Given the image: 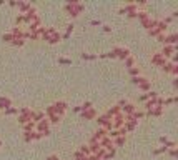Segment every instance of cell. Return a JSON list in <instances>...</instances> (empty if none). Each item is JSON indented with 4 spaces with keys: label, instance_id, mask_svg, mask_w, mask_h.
Returning a JSON list of instances; mask_svg holds the SVG:
<instances>
[{
    "label": "cell",
    "instance_id": "obj_22",
    "mask_svg": "<svg viewBox=\"0 0 178 160\" xmlns=\"http://www.w3.org/2000/svg\"><path fill=\"white\" fill-rule=\"evenodd\" d=\"M12 35H14V37H17V39H22V35H23V32L22 30H20V27H14V28H12Z\"/></svg>",
    "mask_w": 178,
    "mask_h": 160
},
{
    "label": "cell",
    "instance_id": "obj_23",
    "mask_svg": "<svg viewBox=\"0 0 178 160\" xmlns=\"http://www.w3.org/2000/svg\"><path fill=\"white\" fill-rule=\"evenodd\" d=\"M78 152L82 153V155H85V157H88V155H92V153H90V148H88V145H82V147L78 148Z\"/></svg>",
    "mask_w": 178,
    "mask_h": 160
},
{
    "label": "cell",
    "instance_id": "obj_5",
    "mask_svg": "<svg viewBox=\"0 0 178 160\" xmlns=\"http://www.w3.org/2000/svg\"><path fill=\"white\" fill-rule=\"evenodd\" d=\"M152 64H155V65H158V67H163V65L166 64V58L158 52V54H155V55L152 57Z\"/></svg>",
    "mask_w": 178,
    "mask_h": 160
},
{
    "label": "cell",
    "instance_id": "obj_14",
    "mask_svg": "<svg viewBox=\"0 0 178 160\" xmlns=\"http://www.w3.org/2000/svg\"><path fill=\"white\" fill-rule=\"evenodd\" d=\"M120 110H123L125 115H132V113L137 110V107H135V105H132V104H127V105H123V107H122Z\"/></svg>",
    "mask_w": 178,
    "mask_h": 160
},
{
    "label": "cell",
    "instance_id": "obj_25",
    "mask_svg": "<svg viewBox=\"0 0 178 160\" xmlns=\"http://www.w3.org/2000/svg\"><path fill=\"white\" fill-rule=\"evenodd\" d=\"M156 30H158L160 33H165V32H166V25L163 24V20H162V22L158 20V24H156Z\"/></svg>",
    "mask_w": 178,
    "mask_h": 160
},
{
    "label": "cell",
    "instance_id": "obj_9",
    "mask_svg": "<svg viewBox=\"0 0 178 160\" xmlns=\"http://www.w3.org/2000/svg\"><path fill=\"white\" fill-rule=\"evenodd\" d=\"M8 107H12V100L8 97H0V110H7Z\"/></svg>",
    "mask_w": 178,
    "mask_h": 160
},
{
    "label": "cell",
    "instance_id": "obj_46",
    "mask_svg": "<svg viewBox=\"0 0 178 160\" xmlns=\"http://www.w3.org/2000/svg\"><path fill=\"white\" fill-rule=\"evenodd\" d=\"M72 30H73V25L70 24V25H67V32H65V33H68V35H70V32H72Z\"/></svg>",
    "mask_w": 178,
    "mask_h": 160
},
{
    "label": "cell",
    "instance_id": "obj_30",
    "mask_svg": "<svg viewBox=\"0 0 178 160\" xmlns=\"http://www.w3.org/2000/svg\"><path fill=\"white\" fill-rule=\"evenodd\" d=\"M23 43H25V40L17 39V37H14V40H12V45H17V47H22Z\"/></svg>",
    "mask_w": 178,
    "mask_h": 160
},
{
    "label": "cell",
    "instance_id": "obj_15",
    "mask_svg": "<svg viewBox=\"0 0 178 160\" xmlns=\"http://www.w3.org/2000/svg\"><path fill=\"white\" fill-rule=\"evenodd\" d=\"M160 142H162L166 148H175V142H171V140H168L166 137H160Z\"/></svg>",
    "mask_w": 178,
    "mask_h": 160
},
{
    "label": "cell",
    "instance_id": "obj_41",
    "mask_svg": "<svg viewBox=\"0 0 178 160\" xmlns=\"http://www.w3.org/2000/svg\"><path fill=\"white\" fill-rule=\"evenodd\" d=\"M82 58H85V60H95L97 55H88V54H82Z\"/></svg>",
    "mask_w": 178,
    "mask_h": 160
},
{
    "label": "cell",
    "instance_id": "obj_31",
    "mask_svg": "<svg viewBox=\"0 0 178 160\" xmlns=\"http://www.w3.org/2000/svg\"><path fill=\"white\" fill-rule=\"evenodd\" d=\"M130 117H132L133 120H138V119H141V117H143V112H140V110H135V112H133Z\"/></svg>",
    "mask_w": 178,
    "mask_h": 160
},
{
    "label": "cell",
    "instance_id": "obj_17",
    "mask_svg": "<svg viewBox=\"0 0 178 160\" xmlns=\"http://www.w3.org/2000/svg\"><path fill=\"white\" fill-rule=\"evenodd\" d=\"M57 32L53 27H50V28H45V32H43V35H42V40H48L50 39V35H53V33Z\"/></svg>",
    "mask_w": 178,
    "mask_h": 160
},
{
    "label": "cell",
    "instance_id": "obj_12",
    "mask_svg": "<svg viewBox=\"0 0 178 160\" xmlns=\"http://www.w3.org/2000/svg\"><path fill=\"white\" fill-rule=\"evenodd\" d=\"M118 113H122L120 112V107H118V105H113V107H110L108 108V112L105 113V115H107L108 119H112V117H115V115H118Z\"/></svg>",
    "mask_w": 178,
    "mask_h": 160
},
{
    "label": "cell",
    "instance_id": "obj_26",
    "mask_svg": "<svg viewBox=\"0 0 178 160\" xmlns=\"http://www.w3.org/2000/svg\"><path fill=\"white\" fill-rule=\"evenodd\" d=\"M140 90H143V92H150V88H152V85H150V82H143V83H140L138 85Z\"/></svg>",
    "mask_w": 178,
    "mask_h": 160
},
{
    "label": "cell",
    "instance_id": "obj_48",
    "mask_svg": "<svg viewBox=\"0 0 178 160\" xmlns=\"http://www.w3.org/2000/svg\"><path fill=\"white\" fill-rule=\"evenodd\" d=\"M171 73H173V75H177V73H178V67H177V65H173V68H171Z\"/></svg>",
    "mask_w": 178,
    "mask_h": 160
},
{
    "label": "cell",
    "instance_id": "obj_11",
    "mask_svg": "<svg viewBox=\"0 0 178 160\" xmlns=\"http://www.w3.org/2000/svg\"><path fill=\"white\" fill-rule=\"evenodd\" d=\"M97 117V112L93 110V108H88V110H85V112H82V119H85V120H92Z\"/></svg>",
    "mask_w": 178,
    "mask_h": 160
},
{
    "label": "cell",
    "instance_id": "obj_19",
    "mask_svg": "<svg viewBox=\"0 0 178 160\" xmlns=\"http://www.w3.org/2000/svg\"><path fill=\"white\" fill-rule=\"evenodd\" d=\"M125 140H127V137L123 135H120V137H116V138H113V147H122V145H125Z\"/></svg>",
    "mask_w": 178,
    "mask_h": 160
},
{
    "label": "cell",
    "instance_id": "obj_8",
    "mask_svg": "<svg viewBox=\"0 0 178 160\" xmlns=\"http://www.w3.org/2000/svg\"><path fill=\"white\" fill-rule=\"evenodd\" d=\"M17 7H18V10H20L22 14H27L32 8V3L30 2H17Z\"/></svg>",
    "mask_w": 178,
    "mask_h": 160
},
{
    "label": "cell",
    "instance_id": "obj_16",
    "mask_svg": "<svg viewBox=\"0 0 178 160\" xmlns=\"http://www.w3.org/2000/svg\"><path fill=\"white\" fill-rule=\"evenodd\" d=\"M155 97H158V94H156V92H153V90H150V92H147L145 95L140 97V100H145V102H147V100H150V98H155Z\"/></svg>",
    "mask_w": 178,
    "mask_h": 160
},
{
    "label": "cell",
    "instance_id": "obj_2",
    "mask_svg": "<svg viewBox=\"0 0 178 160\" xmlns=\"http://www.w3.org/2000/svg\"><path fill=\"white\" fill-rule=\"evenodd\" d=\"M112 125H113V130H118V128L123 127L125 123V115L123 113H118V115H115V117H112Z\"/></svg>",
    "mask_w": 178,
    "mask_h": 160
},
{
    "label": "cell",
    "instance_id": "obj_51",
    "mask_svg": "<svg viewBox=\"0 0 178 160\" xmlns=\"http://www.w3.org/2000/svg\"><path fill=\"white\" fill-rule=\"evenodd\" d=\"M47 160H58V157H57V155H50Z\"/></svg>",
    "mask_w": 178,
    "mask_h": 160
},
{
    "label": "cell",
    "instance_id": "obj_40",
    "mask_svg": "<svg viewBox=\"0 0 178 160\" xmlns=\"http://www.w3.org/2000/svg\"><path fill=\"white\" fill-rule=\"evenodd\" d=\"M42 137H47V134H40V132H33V140H39Z\"/></svg>",
    "mask_w": 178,
    "mask_h": 160
},
{
    "label": "cell",
    "instance_id": "obj_52",
    "mask_svg": "<svg viewBox=\"0 0 178 160\" xmlns=\"http://www.w3.org/2000/svg\"><path fill=\"white\" fill-rule=\"evenodd\" d=\"M0 147H2V142H0Z\"/></svg>",
    "mask_w": 178,
    "mask_h": 160
},
{
    "label": "cell",
    "instance_id": "obj_45",
    "mask_svg": "<svg viewBox=\"0 0 178 160\" xmlns=\"http://www.w3.org/2000/svg\"><path fill=\"white\" fill-rule=\"evenodd\" d=\"M58 62H60V64H72V60H68V58H58Z\"/></svg>",
    "mask_w": 178,
    "mask_h": 160
},
{
    "label": "cell",
    "instance_id": "obj_44",
    "mask_svg": "<svg viewBox=\"0 0 178 160\" xmlns=\"http://www.w3.org/2000/svg\"><path fill=\"white\" fill-rule=\"evenodd\" d=\"M30 39H32V40H39L40 35H39L37 32H32V33H30Z\"/></svg>",
    "mask_w": 178,
    "mask_h": 160
},
{
    "label": "cell",
    "instance_id": "obj_43",
    "mask_svg": "<svg viewBox=\"0 0 178 160\" xmlns=\"http://www.w3.org/2000/svg\"><path fill=\"white\" fill-rule=\"evenodd\" d=\"M177 100V97H173V98H166V100H163V105H170V104H173Z\"/></svg>",
    "mask_w": 178,
    "mask_h": 160
},
{
    "label": "cell",
    "instance_id": "obj_20",
    "mask_svg": "<svg viewBox=\"0 0 178 160\" xmlns=\"http://www.w3.org/2000/svg\"><path fill=\"white\" fill-rule=\"evenodd\" d=\"M163 108L162 107H155V108H152V110H148L147 115H155V117H158V115H162Z\"/></svg>",
    "mask_w": 178,
    "mask_h": 160
},
{
    "label": "cell",
    "instance_id": "obj_33",
    "mask_svg": "<svg viewBox=\"0 0 178 160\" xmlns=\"http://www.w3.org/2000/svg\"><path fill=\"white\" fill-rule=\"evenodd\" d=\"M162 68H163V72H171V68H173V64H171V62H166V64L162 67Z\"/></svg>",
    "mask_w": 178,
    "mask_h": 160
},
{
    "label": "cell",
    "instance_id": "obj_42",
    "mask_svg": "<svg viewBox=\"0 0 178 160\" xmlns=\"http://www.w3.org/2000/svg\"><path fill=\"white\" fill-rule=\"evenodd\" d=\"M15 24H17V25L25 24V17H23V15H18V17H17V20H15Z\"/></svg>",
    "mask_w": 178,
    "mask_h": 160
},
{
    "label": "cell",
    "instance_id": "obj_36",
    "mask_svg": "<svg viewBox=\"0 0 178 160\" xmlns=\"http://www.w3.org/2000/svg\"><path fill=\"white\" fill-rule=\"evenodd\" d=\"M115 155V150H110V152H105V155H103V159L102 160H110L112 157Z\"/></svg>",
    "mask_w": 178,
    "mask_h": 160
},
{
    "label": "cell",
    "instance_id": "obj_24",
    "mask_svg": "<svg viewBox=\"0 0 178 160\" xmlns=\"http://www.w3.org/2000/svg\"><path fill=\"white\" fill-rule=\"evenodd\" d=\"M23 130H25V132H33V130H35V123H33V122H27V123L23 125Z\"/></svg>",
    "mask_w": 178,
    "mask_h": 160
},
{
    "label": "cell",
    "instance_id": "obj_3",
    "mask_svg": "<svg viewBox=\"0 0 178 160\" xmlns=\"http://www.w3.org/2000/svg\"><path fill=\"white\" fill-rule=\"evenodd\" d=\"M35 130L37 132H40V134H50V130H48V120L43 119V120H40V122H37L35 123Z\"/></svg>",
    "mask_w": 178,
    "mask_h": 160
},
{
    "label": "cell",
    "instance_id": "obj_37",
    "mask_svg": "<svg viewBox=\"0 0 178 160\" xmlns=\"http://www.w3.org/2000/svg\"><path fill=\"white\" fill-rule=\"evenodd\" d=\"M23 138H25V142H30V140H33V132H25Z\"/></svg>",
    "mask_w": 178,
    "mask_h": 160
},
{
    "label": "cell",
    "instance_id": "obj_27",
    "mask_svg": "<svg viewBox=\"0 0 178 160\" xmlns=\"http://www.w3.org/2000/svg\"><path fill=\"white\" fill-rule=\"evenodd\" d=\"M130 70V75L132 77H140V68L138 67H132V68H128Z\"/></svg>",
    "mask_w": 178,
    "mask_h": 160
},
{
    "label": "cell",
    "instance_id": "obj_7",
    "mask_svg": "<svg viewBox=\"0 0 178 160\" xmlns=\"http://www.w3.org/2000/svg\"><path fill=\"white\" fill-rule=\"evenodd\" d=\"M135 12H138V5L137 3H130V5H125V8L120 10V14H135Z\"/></svg>",
    "mask_w": 178,
    "mask_h": 160
},
{
    "label": "cell",
    "instance_id": "obj_32",
    "mask_svg": "<svg viewBox=\"0 0 178 160\" xmlns=\"http://www.w3.org/2000/svg\"><path fill=\"white\" fill-rule=\"evenodd\" d=\"M2 40H5V42H8V43H12V40H14V35H12V33H3Z\"/></svg>",
    "mask_w": 178,
    "mask_h": 160
},
{
    "label": "cell",
    "instance_id": "obj_28",
    "mask_svg": "<svg viewBox=\"0 0 178 160\" xmlns=\"http://www.w3.org/2000/svg\"><path fill=\"white\" fill-rule=\"evenodd\" d=\"M132 82L135 83V85H140V83L147 82V79H143V77H132Z\"/></svg>",
    "mask_w": 178,
    "mask_h": 160
},
{
    "label": "cell",
    "instance_id": "obj_38",
    "mask_svg": "<svg viewBox=\"0 0 178 160\" xmlns=\"http://www.w3.org/2000/svg\"><path fill=\"white\" fill-rule=\"evenodd\" d=\"M88 108H92V104H90V102H85V104L80 107V112H85V110H88Z\"/></svg>",
    "mask_w": 178,
    "mask_h": 160
},
{
    "label": "cell",
    "instance_id": "obj_21",
    "mask_svg": "<svg viewBox=\"0 0 178 160\" xmlns=\"http://www.w3.org/2000/svg\"><path fill=\"white\" fill-rule=\"evenodd\" d=\"M156 98H158V97H155V98H150V100H147V104H145V107H147L148 110H152V108H155V107H156Z\"/></svg>",
    "mask_w": 178,
    "mask_h": 160
},
{
    "label": "cell",
    "instance_id": "obj_1",
    "mask_svg": "<svg viewBox=\"0 0 178 160\" xmlns=\"http://www.w3.org/2000/svg\"><path fill=\"white\" fill-rule=\"evenodd\" d=\"M65 8H67V12H68L70 17H77L78 14L83 12V8L85 7H83L80 2H75V0H73V2H68V3L65 5Z\"/></svg>",
    "mask_w": 178,
    "mask_h": 160
},
{
    "label": "cell",
    "instance_id": "obj_39",
    "mask_svg": "<svg viewBox=\"0 0 178 160\" xmlns=\"http://www.w3.org/2000/svg\"><path fill=\"white\" fill-rule=\"evenodd\" d=\"M75 160H88V157H85V155H82V153L78 152H75Z\"/></svg>",
    "mask_w": 178,
    "mask_h": 160
},
{
    "label": "cell",
    "instance_id": "obj_50",
    "mask_svg": "<svg viewBox=\"0 0 178 160\" xmlns=\"http://www.w3.org/2000/svg\"><path fill=\"white\" fill-rule=\"evenodd\" d=\"M170 155L171 157H175V155H177V148H170Z\"/></svg>",
    "mask_w": 178,
    "mask_h": 160
},
{
    "label": "cell",
    "instance_id": "obj_34",
    "mask_svg": "<svg viewBox=\"0 0 178 160\" xmlns=\"http://www.w3.org/2000/svg\"><path fill=\"white\" fill-rule=\"evenodd\" d=\"M141 20V22H145V20H148V14L147 12H138V15H137Z\"/></svg>",
    "mask_w": 178,
    "mask_h": 160
},
{
    "label": "cell",
    "instance_id": "obj_10",
    "mask_svg": "<svg viewBox=\"0 0 178 160\" xmlns=\"http://www.w3.org/2000/svg\"><path fill=\"white\" fill-rule=\"evenodd\" d=\"M115 54H116V57L122 58V60H125V58L130 57V52H128L127 48H115Z\"/></svg>",
    "mask_w": 178,
    "mask_h": 160
},
{
    "label": "cell",
    "instance_id": "obj_49",
    "mask_svg": "<svg viewBox=\"0 0 178 160\" xmlns=\"http://www.w3.org/2000/svg\"><path fill=\"white\" fill-rule=\"evenodd\" d=\"M88 160H100V157H97V155H88Z\"/></svg>",
    "mask_w": 178,
    "mask_h": 160
},
{
    "label": "cell",
    "instance_id": "obj_35",
    "mask_svg": "<svg viewBox=\"0 0 178 160\" xmlns=\"http://www.w3.org/2000/svg\"><path fill=\"white\" fill-rule=\"evenodd\" d=\"M18 112V110H17V108H14V107H8L7 110H3V113H5V115H14V113H17Z\"/></svg>",
    "mask_w": 178,
    "mask_h": 160
},
{
    "label": "cell",
    "instance_id": "obj_4",
    "mask_svg": "<svg viewBox=\"0 0 178 160\" xmlns=\"http://www.w3.org/2000/svg\"><path fill=\"white\" fill-rule=\"evenodd\" d=\"M50 107H52V112L57 113L58 117H62L63 112H65V108H67V104H65V102H55V104L50 105Z\"/></svg>",
    "mask_w": 178,
    "mask_h": 160
},
{
    "label": "cell",
    "instance_id": "obj_13",
    "mask_svg": "<svg viewBox=\"0 0 178 160\" xmlns=\"http://www.w3.org/2000/svg\"><path fill=\"white\" fill-rule=\"evenodd\" d=\"M88 148H90V153H92V155H97V153H98V150L102 148V145L98 144V142H90Z\"/></svg>",
    "mask_w": 178,
    "mask_h": 160
},
{
    "label": "cell",
    "instance_id": "obj_29",
    "mask_svg": "<svg viewBox=\"0 0 178 160\" xmlns=\"http://www.w3.org/2000/svg\"><path fill=\"white\" fill-rule=\"evenodd\" d=\"M133 65H135V58H132V57H128V58H125V67H128V68H132Z\"/></svg>",
    "mask_w": 178,
    "mask_h": 160
},
{
    "label": "cell",
    "instance_id": "obj_47",
    "mask_svg": "<svg viewBox=\"0 0 178 160\" xmlns=\"http://www.w3.org/2000/svg\"><path fill=\"white\" fill-rule=\"evenodd\" d=\"M158 42H165V33H160V35H158Z\"/></svg>",
    "mask_w": 178,
    "mask_h": 160
},
{
    "label": "cell",
    "instance_id": "obj_6",
    "mask_svg": "<svg viewBox=\"0 0 178 160\" xmlns=\"http://www.w3.org/2000/svg\"><path fill=\"white\" fill-rule=\"evenodd\" d=\"M175 50H177V45H163V50L160 52V54L166 58V57L173 55V54H175Z\"/></svg>",
    "mask_w": 178,
    "mask_h": 160
},
{
    "label": "cell",
    "instance_id": "obj_18",
    "mask_svg": "<svg viewBox=\"0 0 178 160\" xmlns=\"http://www.w3.org/2000/svg\"><path fill=\"white\" fill-rule=\"evenodd\" d=\"M60 39H62V35H60L58 30H57L53 35H50V39L47 40V42H48V43H57V42H60Z\"/></svg>",
    "mask_w": 178,
    "mask_h": 160
}]
</instances>
